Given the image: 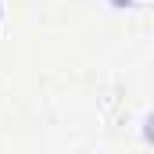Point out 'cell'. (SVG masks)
Returning <instances> with one entry per match:
<instances>
[{"label":"cell","instance_id":"cell-1","mask_svg":"<svg viewBox=\"0 0 154 154\" xmlns=\"http://www.w3.org/2000/svg\"><path fill=\"white\" fill-rule=\"evenodd\" d=\"M115 4H129V0H115Z\"/></svg>","mask_w":154,"mask_h":154}]
</instances>
